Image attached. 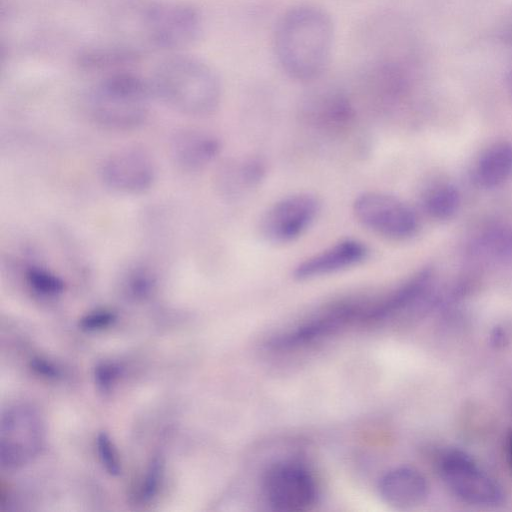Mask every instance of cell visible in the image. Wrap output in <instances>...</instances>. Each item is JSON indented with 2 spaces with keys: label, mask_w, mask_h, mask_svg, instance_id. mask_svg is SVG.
I'll return each instance as SVG.
<instances>
[{
  "label": "cell",
  "mask_w": 512,
  "mask_h": 512,
  "mask_svg": "<svg viewBox=\"0 0 512 512\" xmlns=\"http://www.w3.org/2000/svg\"><path fill=\"white\" fill-rule=\"evenodd\" d=\"M335 42L331 15L314 4H298L279 17L273 49L282 71L299 82H312L328 68Z\"/></svg>",
  "instance_id": "cell-1"
},
{
  "label": "cell",
  "mask_w": 512,
  "mask_h": 512,
  "mask_svg": "<svg viewBox=\"0 0 512 512\" xmlns=\"http://www.w3.org/2000/svg\"><path fill=\"white\" fill-rule=\"evenodd\" d=\"M153 94L172 109L190 116L213 113L221 101L222 85L215 69L204 60L174 54L156 68Z\"/></svg>",
  "instance_id": "cell-2"
},
{
  "label": "cell",
  "mask_w": 512,
  "mask_h": 512,
  "mask_svg": "<svg viewBox=\"0 0 512 512\" xmlns=\"http://www.w3.org/2000/svg\"><path fill=\"white\" fill-rule=\"evenodd\" d=\"M151 84L129 72H116L97 82L86 99L90 117L102 127L130 130L147 118Z\"/></svg>",
  "instance_id": "cell-3"
},
{
  "label": "cell",
  "mask_w": 512,
  "mask_h": 512,
  "mask_svg": "<svg viewBox=\"0 0 512 512\" xmlns=\"http://www.w3.org/2000/svg\"><path fill=\"white\" fill-rule=\"evenodd\" d=\"M139 23L146 41L161 49H181L202 33L203 18L193 5L180 1H154L144 5Z\"/></svg>",
  "instance_id": "cell-4"
},
{
  "label": "cell",
  "mask_w": 512,
  "mask_h": 512,
  "mask_svg": "<svg viewBox=\"0 0 512 512\" xmlns=\"http://www.w3.org/2000/svg\"><path fill=\"white\" fill-rule=\"evenodd\" d=\"M438 470L447 488L463 502L494 507L504 501L505 492L500 483L461 450H445L439 456Z\"/></svg>",
  "instance_id": "cell-5"
},
{
  "label": "cell",
  "mask_w": 512,
  "mask_h": 512,
  "mask_svg": "<svg viewBox=\"0 0 512 512\" xmlns=\"http://www.w3.org/2000/svg\"><path fill=\"white\" fill-rule=\"evenodd\" d=\"M262 486L268 504L277 511L307 510L318 497V486L310 470L291 460L270 465L264 474Z\"/></svg>",
  "instance_id": "cell-6"
},
{
  "label": "cell",
  "mask_w": 512,
  "mask_h": 512,
  "mask_svg": "<svg viewBox=\"0 0 512 512\" xmlns=\"http://www.w3.org/2000/svg\"><path fill=\"white\" fill-rule=\"evenodd\" d=\"M357 220L376 234L393 240L415 235L419 222L413 209L402 200L382 192H365L353 203Z\"/></svg>",
  "instance_id": "cell-7"
},
{
  "label": "cell",
  "mask_w": 512,
  "mask_h": 512,
  "mask_svg": "<svg viewBox=\"0 0 512 512\" xmlns=\"http://www.w3.org/2000/svg\"><path fill=\"white\" fill-rule=\"evenodd\" d=\"M0 432V462L4 467L22 466L41 449L42 424L31 408L22 406L6 411Z\"/></svg>",
  "instance_id": "cell-8"
},
{
  "label": "cell",
  "mask_w": 512,
  "mask_h": 512,
  "mask_svg": "<svg viewBox=\"0 0 512 512\" xmlns=\"http://www.w3.org/2000/svg\"><path fill=\"white\" fill-rule=\"evenodd\" d=\"M318 211L319 201L312 194L287 196L264 213L259 225L260 234L273 244L289 243L309 228Z\"/></svg>",
  "instance_id": "cell-9"
},
{
  "label": "cell",
  "mask_w": 512,
  "mask_h": 512,
  "mask_svg": "<svg viewBox=\"0 0 512 512\" xmlns=\"http://www.w3.org/2000/svg\"><path fill=\"white\" fill-rule=\"evenodd\" d=\"M156 174V165L150 154L136 147L111 153L100 168L105 186L117 193L130 195L148 191L156 180Z\"/></svg>",
  "instance_id": "cell-10"
},
{
  "label": "cell",
  "mask_w": 512,
  "mask_h": 512,
  "mask_svg": "<svg viewBox=\"0 0 512 512\" xmlns=\"http://www.w3.org/2000/svg\"><path fill=\"white\" fill-rule=\"evenodd\" d=\"M368 256L366 245L356 239H344L299 263L293 276L308 280L351 268Z\"/></svg>",
  "instance_id": "cell-11"
},
{
  "label": "cell",
  "mask_w": 512,
  "mask_h": 512,
  "mask_svg": "<svg viewBox=\"0 0 512 512\" xmlns=\"http://www.w3.org/2000/svg\"><path fill=\"white\" fill-rule=\"evenodd\" d=\"M306 120L325 131H339L352 123L355 110L350 98L337 89L310 94L302 105Z\"/></svg>",
  "instance_id": "cell-12"
},
{
  "label": "cell",
  "mask_w": 512,
  "mask_h": 512,
  "mask_svg": "<svg viewBox=\"0 0 512 512\" xmlns=\"http://www.w3.org/2000/svg\"><path fill=\"white\" fill-rule=\"evenodd\" d=\"M221 144L213 134L199 129L176 132L169 144L173 163L182 171L195 172L210 164L219 154Z\"/></svg>",
  "instance_id": "cell-13"
},
{
  "label": "cell",
  "mask_w": 512,
  "mask_h": 512,
  "mask_svg": "<svg viewBox=\"0 0 512 512\" xmlns=\"http://www.w3.org/2000/svg\"><path fill=\"white\" fill-rule=\"evenodd\" d=\"M378 491L382 500L389 506L410 509L426 500L429 484L420 471L402 466L389 470L381 477Z\"/></svg>",
  "instance_id": "cell-14"
},
{
  "label": "cell",
  "mask_w": 512,
  "mask_h": 512,
  "mask_svg": "<svg viewBox=\"0 0 512 512\" xmlns=\"http://www.w3.org/2000/svg\"><path fill=\"white\" fill-rule=\"evenodd\" d=\"M512 177V143L501 141L490 145L478 158L474 168L476 182L494 188Z\"/></svg>",
  "instance_id": "cell-15"
},
{
  "label": "cell",
  "mask_w": 512,
  "mask_h": 512,
  "mask_svg": "<svg viewBox=\"0 0 512 512\" xmlns=\"http://www.w3.org/2000/svg\"><path fill=\"white\" fill-rule=\"evenodd\" d=\"M265 174V164L259 158L237 159L223 168L221 188L229 197H240L255 189L263 181Z\"/></svg>",
  "instance_id": "cell-16"
},
{
  "label": "cell",
  "mask_w": 512,
  "mask_h": 512,
  "mask_svg": "<svg viewBox=\"0 0 512 512\" xmlns=\"http://www.w3.org/2000/svg\"><path fill=\"white\" fill-rule=\"evenodd\" d=\"M470 253L484 262L512 264V226L486 228L472 242Z\"/></svg>",
  "instance_id": "cell-17"
},
{
  "label": "cell",
  "mask_w": 512,
  "mask_h": 512,
  "mask_svg": "<svg viewBox=\"0 0 512 512\" xmlns=\"http://www.w3.org/2000/svg\"><path fill=\"white\" fill-rule=\"evenodd\" d=\"M460 201V193L454 185L439 183L425 191L422 203L430 217L444 220L458 211Z\"/></svg>",
  "instance_id": "cell-18"
},
{
  "label": "cell",
  "mask_w": 512,
  "mask_h": 512,
  "mask_svg": "<svg viewBox=\"0 0 512 512\" xmlns=\"http://www.w3.org/2000/svg\"><path fill=\"white\" fill-rule=\"evenodd\" d=\"M25 276L30 287L44 296H56L65 287L63 280L58 275L41 266H29Z\"/></svg>",
  "instance_id": "cell-19"
},
{
  "label": "cell",
  "mask_w": 512,
  "mask_h": 512,
  "mask_svg": "<svg viewBox=\"0 0 512 512\" xmlns=\"http://www.w3.org/2000/svg\"><path fill=\"white\" fill-rule=\"evenodd\" d=\"M97 450L101 462L108 473L118 475L120 472V464L117 453L110 437L104 432L97 436Z\"/></svg>",
  "instance_id": "cell-20"
},
{
  "label": "cell",
  "mask_w": 512,
  "mask_h": 512,
  "mask_svg": "<svg viewBox=\"0 0 512 512\" xmlns=\"http://www.w3.org/2000/svg\"><path fill=\"white\" fill-rule=\"evenodd\" d=\"M115 315L109 311H95L84 316L80 321V326L84 330L102 329L111 324Z\"/></svg>",
  "instance_id": "cell-21"
},
{
  "label": "cell",
  "mask_w": 512,
  "mask_h": 512,
  "mask_svg": "<svg viewBox=\"0 0 512 512\" xmlns=\"http://www.w3.org/2000/svg\"><path fill=\"white\" fill-rule=\"evenodd\" d=\"M161 475V463L154 460L146 475L144 485L142 487L141 496L144 500H148L154 496L158 489L159 480Z\"/></svg>",
  "instance_id": "cell-22"
},
{
  "label": "cell",
  "mask_w": 512,
  "mask_h": 512,
  "mask_svg": "<svg viewBox=\"0 0 512 512\" xmlns=\"http://www.w3.org/2000/svg\"><path fill=\"white\" fill-rule=\"evenodd\" d=\"M118 370L112 364H101L96 368L95 375L98 385L107 389L117 377Z\"/></svg>",
  "instance_id": "cell-23"
},
{
  "label": "cell",
  "mask_w": 512,
  "mask_h": 512,
  "mask_svg": "<svg viewBox=\"0 0 512 512\" xmlns=\"http://www.w3.org/2000/svg\"><path fill=\"white\" fill-rule=\"evenodd\" d=\"M31 365L36 372L47 377L58 375V370L52 364L42 359H34Z\"/></svg>",
  "instance_id": "cell-24"
},
{
  "label": "cell",
  "mask_w": 512,
  "mask_h": 512,
  "mask_svg": "<svg viewBox=\"0 0 512 512\" xmlns=\"http://www.w3.org/2000/svg\"><path fill=\"white\" fill-rule=\"evenodd\" d=\"M501 38L508 45L512 46V19L504 26V29L501 32Z\"/></svg>",
  "instance_id": "cell-25"
},
{
  "label": "cell",
  "mask_w": 512,
  "mask_h": 512,
  "mask_svg": "<svg viewBox=\"0 0 512 512\" xmlns=\"http://www.w3.org/2000/svg\"><path fill=\"white\" fill-rule=\"evenodd\" d=\"M507 83H508V87L512 93V72L507 77Z\"/></svg>",
  "instance_id": "cell-26"
},
{
  "label": "cell",
  "mask_w": 512,
  "mask_h": 512,
  "mask_svg": "<svg viewBox=\"0 0 512 512\" xmlns=\"http://www.w3.org/2000/svg\"><path fill=\"white\" fill-rule=\"evenodd\" d=\"M509 461H510V464L512 467V438H511L510 444H509Z\"/></svg>",
  "instance_id": "cell-27"
}]
</instances>
